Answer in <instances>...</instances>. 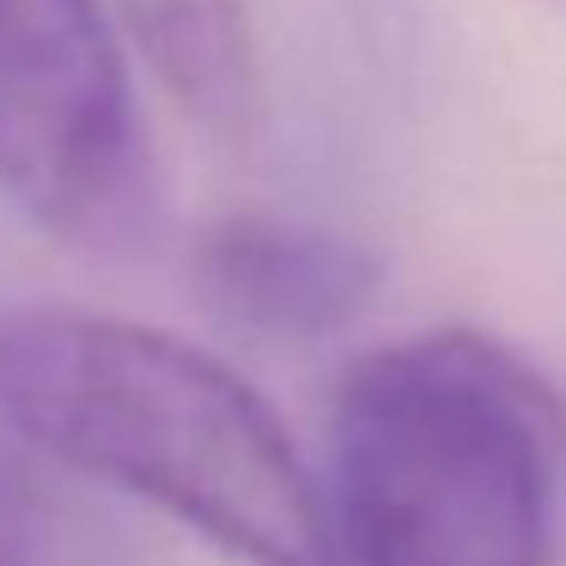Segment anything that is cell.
Instances as JSON below:
<instances>
[{"instance_id":"1","label":"cell","mask_w":566,"mask_h":566,"mask_svg":"<svg viewBox=\"0 0 566 566\" xmlns=\"http://www.w3.org/2000/svg\"><path fill=\"white\" fill-rule=\"evenodd\" d=\"M0 420L238 566H335L323 481L226 359L104 311L0 317Z\"/></svg>"},{"instance_id":"2","label":"cell","mask_w":566,"mask_h":566,"mask_svg":"<svg viewBox=\"0 0 566 566\" xmlns=\"http://www.w3.org/2000/svg\"><path fill=\"white\" fill-rule=\"evenodd\" d=\"M566 402L517 347L427 329L347 366L329 420L342 566H554Z\"/></svg>"},{"instance_id":"3","label":"cell","mask_w":566,"mask_h":566,"mask_svg":"<svg viewBox=\"0 0 566 566\" xmlns=\"http://www.w3.org/2000/svg\"><path fill=\"white\" fill-rule=\"evenodd\" d=\"M0 189L80 250H123L147 226L153 153L98 0H0Z\"/></svg>"},{"instance_id":"4","label":"cell","mask_w":566,"mask_h":566,"mask_svg":"<svg viewBox=\"0 0 566 566\" xmlns=\"http://www.w3.org/2000/svg\"><path fill=\"white\" fill-rule=\"evenodd\" d=\"M196 286L256 335H335L378 298L384 262L359 238L286 213H226L196 238Z\"/></svg>"},{"instance_id":"5","label":"cell","mask_w":566,"mask_h":566,"mask_svg":"<svg viewBox=\"0 0 566 566\" xmlns=\"http://www.w3.org/2000/svg\"><path fill=\"white\" fill-rule=\"evenodd\" d=\"M116 31L165 92L213 135H244L262 111L244 0H111Z\"/></svg>"},{"instance_id":"6","label":"cell","mask_w":566,"mask_h":566,"mask_svg":"<svg viewBox=\"0 0 566 566\" xmlns=\"http://www.w3.org/2000/svg\"><path fill=\"white\" fill-rule=\"evenodd\" d=\"M0 566H13V560H7V554H0Z\"/></svg>"},{"instance_id":"7","label":"cell","mask_w":566,"mask_h":566,"mask_svg":"<svg viewBox=\"0 0 566 566\" xmlns=\"http://www.w3.org/2000/svg\"><path fill=\"white\" fill-rule=\"evenodd\" d=\"M335 566H342V560H335Z\"/></svg>"}]
</instances>
